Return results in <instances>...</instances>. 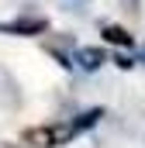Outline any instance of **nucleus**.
<instances>
[{"instance_id": "3", "label": "nucleus", "mask_w": 145, "mask_h": 148, "mask_svg": "<svg viewBox=\"0 0 145 148\" xmlns=\"http://www.w3.org/2000/svg\"><path fill=\"white\" fill-rule=\"evenodd\" d=\"M104 38H107L110 45H121V48H131L135 45V38L128 35L124 28H117V24H104Z\"/></svg>"}, {"instance_id": "4", "label": "nucleus", "mask_w": 145, "mask_h": 148, "mask_svg": "<svg viewBox=\"0 0 145 148\" xmlns=\"http://www.w3.org/2000/svg\"><path fill=\"white\" fill-rule=\"evenodd\" d=\"M76 62H79L83 69H97V66L104 62V52H100V48H79V52H76Z\"/></svg>"}, {"instance_id": "2", "label": "nucleus", "mask_w": 145, "mask_h": 148, "mask_svg": "<svg viewBox=\"0 0 145 148\" xmlns=\"http://www.w3.org/2000/svg\"><path fill=\"white\" fill-rule=\"evenodd\" d=\"M45 28H48L45 17H17V21L3 24V31H14V35H38V31H45Z\"/></svg>"}, {"instance_id": "1", "label": "nucleus", "mask_w": 145, "mask_h": 148, "mask_svg": "<svg viewBox=\"0 0 145 148\" xmlns=\"http://www.w3.org/2000/svg\"><path fill=\"white\" fill-rule=\"evenodd\" d=\"M76 131H79L76 121L72 124H52V127H28L24 131V141L35 145V148H59V145H66Z\"/></svg>"}]
</instances>
